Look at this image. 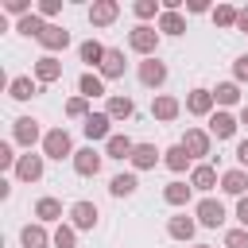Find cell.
<instances>
[{
	"mask_svg": "<svg viewBox=\"0 0 248 248\" xmlns=\"http://www.w3.org/2000/svg\"><path fill=\"white\" fill-rule=\"evenodd\" d=\"M43 155L46 159H74V143H70V132L66 128H50L46 136H43Z\"/></svg>",
	"mask_w": 248,
	"mask_h": 248,
	"instance_id": "1",
	"label": "cell"
},
{
	"mask_svg": "<svg viewBox=\"0 0 248 248\" xmlns=\"http://www.w3.org/2000/svg\"><path fill=\"white\" fill-rule=\"evenodd\" d=\"M128 46H132L136 54H143V58H155V50H159V31L147 27V23H140V27H132Z\"/></svg>",
	"mask_w": 248,
	"mask_h": 248,
	"instance_id": "2",
	"label": "cell"
},
{
	"mask_svg": "<svg viewBox=\"0 0 248 248\" xmlns=\"http://www.w3.org/2000/svg\"><path fill=\"white\" fill-rule=\"evenodd\" d=\"M108 124H112V116L108 112H89L85 116V124H81V132H85V140L93 143V140H112V132H108Z\"/></svg>",
	"mask_w": 248,
	"mask_h": 248,
	"instance_id": "3",
	"label": "cell"
},
{
	"mask_svg": "<svg viewBox=\"0 0 248 248\" xmlns=\"http://www.w3.org/2000/svg\"><path fill=\"white\" fill-rule=\"evenodd\" d=\"M12 140L19 143V147H35V140H39V120L35 116H19L16 124H12Z\"/></svg>",
	"mask_w": 248,
	"mask_h": 248,
	"instance_id": "4",
	"label": "cell"
},
{
	"mask_svg": "<svg viewBox=\"0 0 248 248\" xmlns=\"http://www.w3.org/2000/svg\"><path fill=\"white\" fill-rule=\"evenodd\" d=\"M43 159H46V155H31V151L19 155V163H16V178H19V182H39V178H43Z\"/></svg>",
	"mask_w": 248,
	"mask_h": 248,
	"instance_id": "5",
	"label": "cell"
},
{
	"mask_svg": "<svg viewBox=\"0 0 248 248\" xmlns=\"http://www.w3.org/2000/svg\"><path fill=\"white\" fill-rule=\"evenodd\" d=\"M194 213H198V225H205V229H217V225L225 221V205L213 202V198H202Z\"/></svg>",
	"mask_w": 248,
	"mask_h": 248,
	"instance_id": "6",
	"label": "cell"
},
{
	"mask_svg": "<svg viewBox=\"0 0 248 248\" xmlns=\"http://www.w3.org/2000/svg\"><path fill=\"white\" fill-rule=\"evenodd\" d=\"M140 81H143L147 89H159V85L167 81V66H163L159 58H143V62H140Z\"/></svg>",
	"mask_w": 248,
	"mask_h": 248,
	"instance_id": "7",
	"label": "cell"
},
{
	"mask_svg": "<svg viewBox=\"0 0 248 248\" xmlns=\"http://www.w3.org/2000/svg\"><path fill=\"white\" fill-rule=\"evenodd\" d=\"M213 105H217L213 89H194L186 97V112H194V116H213Z\"/></svg>",
	"mask_w": 248,
	"mask_h": 248,
	"instance_id": "8",
	"label": "cell"
},
{
	"mask_svg": "<svg viewBox=\"0 0 248 248\" xmlns=\"http://www.w3.org/2000/svg\"><path fill=\"white\" fill-rule=\"evenodd\" d=\"M182 147H186V155H190V159H202V155H209V132H202V128H186V136H182Z\"/></svg>",
	"mask_w": 248,
	"mask_h": 248,
	"instance_id": "9",
	"label": "cell"
},
{
	"mask_svg": "<svg viewBox=\"0 0 248 248\" xmlns=\"http://www.w3.org/2000/svg\"><path fill=\"white\" fill-rule=\"evenodd\" d=\"M116 16H120V4H116V0H97V4L89 8V23H93V27H108Z\"/></svg>",
	"mask_w": 248,
	"mask_h": 248,
	"instance_id": "10",
	"label": "cell"
},
{
	"mask_svg": "<svg viewBox=\"0 0 248 248\" xmlns=\"http://www.w3.org/2000/svg\"><path fill=\"white\" fill-rule=\"evenodd\" d=\"M209 136H217V140H232V136H236V116L225 112V108L213 112V116H209Z\"/></svg>",
	"mask_w": 248,
	"mask_h": 248,
	"instance_id": "11",
	"label": "cell"
},
{
	"mask_svg": "<svg viewBox=\"0 0 248 248\" xmlns=\"http://www.w3.org/2000/svg\"><path fill=\"white\" fill-rule=\"evenodd\" d=\"M74 170H78L81 178H93V174L101 170V155H97L93 147H81V151H74Z\"/></svg>",
	"mask_w": 248,
	"mask_h": 248,
	"instance_id": "12",
	"label": "cell"
},
{
	"mask_svg": "<svg viewBox=\"0 0 248 248\" xmlns=\"http://www.w3.org/2000/svg\"><path fill=\"white\" fill-rule=\"evenodd\" d=\"M70 225L74 229H93L97 225V205L93 202H74L70 205Z\"/></svg>",
	"mask_w": 248,
	"mask_h": 248,
	"instance_id": "13",
	"label": "cell"
},
{
	"mask_svg": "<svg viewBox=\"0 0 248 248\" xmlns=\"http://www.w3.org/2000/svg\"><path fill=\"white\" fill-rule=\"evenodd\" d=\"M58 78H62V62H58L54 54H43V58L35 62V81L50 85V81H58Z\"/></svg>",
	"mask_w": 248,
	"mask_h": 248,
	"instance_id": "14",
	"label": "cell"
},
{
	"mask_svg": "<svg viewBox=\"0 0 248 248\" xmlns=\"http://www.w3.org/2000/svg\"><path fill=\"white\" fill-rule=\"evenodd\" d=\"M182 112V105H178V97H170V93H159L155 101H151V116L155 120H174Z\"/></svg>",
	"mask_w": 248,
	"mask_h": 248,
	"instance_id": "15",
	"label": "cell"
},
{
	"mask_svg": "<svg viewBox=\"0 0 248 248\" xmlns=\"http://www.w3.org/2000/svg\"><path fill=\"white\" fill-rule=\"evenodd\" d=\"M221 190L232 194V198H244L248 194V170H240V167L236 170H225L221 174Z\"/></svg>",
	"mask_w": 248,
	"mask_h": 248,
	"instance_id": "16",
	"label": "cell"
},
{
	"mask_svg": "<svg viewBox=\"0 0 248 248\" xmlns=\"http://www.w3.org/2000/svg\"><path fill=\"white\" fill-rule=\"evenodd\" d=\"M39 43H43L46 50H66V46H70V31L58 27V23H46V31L39 35Z\"/></svg>",
	"mask_w": 248,
	"mask_h": 248,
	"instance_id": "17",
	"label": "cell"
},
{
	"mask_svg": "<svg viewBox=\"0 0 248 248\" xmlns=\"http://www.w3.org/2000/svg\"><path fill=\"white\" fill-rule=\"evenodd\" d=\"M167 232H170L174 240H190V236L198 232V221H194V217H186V213H178V217H170V221H167Z\"/></svg>",
	"mask_w": 248,
	"mask_h": 248,
	"instance_id": "18",
	"label": "cell"
},
{
	"mask_svg": "<svg viewBox=\"0 0 248 248\" xmlns=\"http://www.w3.org/2000/svg\"><path fill=\"white\" fill-rule=\"evenodd\" d=\"M101 78H124V50H116V46H108V54H105V62H101Z\"/></svg>",
	"mask_w": 248,
	"mask_h": 248,
	"instance_id": "19",
	"label": "cell"
},
{
	"mask_svg": "<svg viewBox=\"0 0 248 248\" xmlns=\"http://www.w3.org/2000/svg\"><path fill=\"white\" fill-rule=\"evenodd\" d=\"M155 163H159L155 143H136V151H132V167H136V170H151Z\"/></svg>",
	"mask_w": 248,
	"mask_h": 248,
	"instance_id": "20",
	"label": "cell"
},
{
	"mask_svg": "<svg viewBox=\"0 0 248 248\" xmlns=\"http://www.w3.org/2000/svg\"><path fill=\"white\" fill-rule=\"evenodd\" d=\"M35 217H39V225L62 221V202H58V198H39V202H35Z\"/></svg>",
	"mask_w": 248,
	"mask_h": 248,
	"instance_id": "21",
	"label": "cell"
},
{
	"mask_svg": "<svg viewBox=\"0 0 248 248\" xmlns=\"http://www.w3.org/2000/svg\"><path fill=\"white\" fill-rule=\"evenodd\" d=\"M19 240H23V248H46V244H54V236H46L43 225H23Z\"/></svg>",
	"mask_w": 248,
	"mask_h": 248,
	"instance_id": "22",
	"label": "cell"
},
{
	"mask_svg": "<svg viewBox=\"0 0 248 248\" xmlns=\"http://www.w3.org/2000/svg\"><path fill=\"white\" fill-rule=\"evenodd\" d=\"M132 151H136V143H132L128 136H112V140L105 143V155H108V159H132Z\"/></svg>",
	"mask_w": 248,
	"mask_h": 248,
	"instance_id": "23",
	"label": "cell"
},
{
	"mask_svg": "<svg viewBox=\"0 0 248 248\" xmlns=\"http://www.w3.org/2000/svg\"><path fill=\"white\" fill-rule=\"evenodd\" d=\"M190 190H194V186H186V182H167V186H163V202H167V205H186V202H190Z\"/></svg>",
	"mask_w": 248,
	"mask_h": 248,
	"instance_id": "24",
	"label": "cell"
},
{
	"mask_svg": "<svg viewBox=\"0 0 248 248\" xmlns=\"http://www.w3.org/2000/svg\"><path fill=\"white\" fill-rule=\"evenodd\" d=\"M78 54H81V62H89V66H97V70H101V62H105L108 46H101L97 39H89V43H81V50H78Z\"/></svg>",
	"mask_w": 248,
	"mask_h": 248,
	"instance_id": "25",
	"label": "cell"
},
{
	"mask_svg": "<svg viewBox=\"0 0 248 248\" xmlns=\"http://www.w3.org/2000/svg\"><path fill=\"white\" fill-rule=\"evenodd\" d=\"M190 186H194V190H213V186H217V170H213V167H205V163H202V167H194Z\"/></svg>",
	"mask_w": 248,
	"mask_h": 248,
	"instance_id": "26",
	"label": "cell"
},
{
	"mask_svg": "<svg viewBox=\"0 0 248 248\" xmlns=\"http://www.w3.org/2000/svg\"><path fill=\"white\" fill-rule=\"evenodd\" d=\"M159 31H163V35H182V31H186V19H182L178 12H167V8H163V16H159Z\"/></svg>",
	"mask_w": 248,
	"mask_h": 248,
	"instance_id": "27",
	"label": "cell"
},
{
	"mask_svg": "<svg viewBox=\"0 0 248 248\" xmlns=\"http://www.w3.org/2000/svg\"><path fill=\"white\" fill-rule=\"evenodd\" d=\"M8 93H12V101H31L35 97V81L31 78H12L8 81Z\"/></svg>",
	"mask_w": 248,
	"mask_h": 248,
	"instance_id": "28",
	"label": "cell"
},
{
	"mask_svg": "<svg viewBox=\"0 0 248 248\" xmlns=\"http://www.w3.org/2000/svg\"><path fill=\"white\" fill-rule=\"evenodd\" d=\"M112 120H128L132 112H136V105H132V97H108V108H105Z\"/></svg>",
	"mask_w": 248,
	"mask_h": 248,
	"instance_id": "29",
	"label": "cell"
},
{
	"mask_svg": "<svg viewBox=\"0 0 248 248\" xmlns=\"http://www.w3.org/2000/svg\"><path fill=\"white\" fill-rule=\"evenodd\" d=\"M136 186H140L136 174H116V178L108 182V194H112V198H128V194H136Z\"/></svg>",
	"mask_w": 248,
	"mask_h": 248,
	"instance_id": "30",
	"label": "cell"
},
{
	"mask_svg": "<svg viewBox=\"0 0 248 248\" xmlns=\"http://www.w3.org/2000/svg\"><path fill=\"white\" fill-rule=\"evenodd\" d=\"M16 31H19V35H31V39H39V35L46 31V23H43V16H35V12H31V16H23V19L16 23Z\"/></svg>",
	"mask_w": 248,
	"mask_h": 248,
	"instance_id": "31",
	"label": "cell"
},
{
	"mask_svg": "<svg viewBox=\"0 0 248 248\" xmlns=\"http://www.w3.org/2000/svg\"><path fill=\"white\" fill-rule=\"evenodd\" d=\"M78 89H81L85 101H89V97H101V93H105V78H97V74H81Z\"/></svg>",
	"mask_w": 248,
	"mask_h": 248,
	"instance_id": "32",
	"label": "cell"
},
{
	"mask_svg": "<svg viewBox=\"0 0 248 248\" xmlns=\"http://www.w3.org/2000/svg\"><path fill=\"white\" fill-rule=\"evenodd\" d=\"M163 163H167L170 170H186L190 155H186V147H182V143H174V147H167V151H163Z\"/></svg>",
	"mask_w": 248,
	"mask_h": 248,
	"instance_id": "33",
	"label": "cell"
},
{
	"mask_svg": "<svg viewBox=\"0 0 248 248\" xmlns=\"http://www.w3.org/2000/svg\"><path fill=\"white\" fill-rule=\"evenodd\" d=\"M236 19H240V12H236L232 4H217V8H213V23H217V27H236Z\"/></svg>",
	"mask_w": 248,
	"mask_h": 248,
	"instance_id": "34",
	"label": "cell"
},
{
	"mask_svg": "<svg viewBox=\"0 0 248 248\" xmlns=\"http://www.w3.org/2000/svg\"><path fill=\"white\" fill-rule=\"evenodd\" d=\"M213 97H217V105H236L240 101V89H236V81H221L213 89Z\"/></svg>",
	"mask_w": 248,
	"mask_h": 248,
	"instance_id": "35",
	"label": "cell"
},
{
	"mask_svg": "<svg viewBox=\"0 0 248 248\" xmlns=\"http://www.w3.org/2000/svg\"><path fill=\"white\" fill-rule=\"evenodd\" d=\"M74 244H78L74 225H58V229H54V248H74Z\"/></svg>",
	"mask_w": 248,
	"mask_h": 248,
	"instance_id": "36",
	"label": "cell"
},
{
	"mask_svg": "<svg viewBox=\"0 0 248 248\" xmlns=\"http://www.w3.org/2000/svg\"><path fill=\"white\" fill-rule=\"evenodd\" d=\"M225 248H248V229H229L225 232Z\"/></svg>",
	"mask_w": 248,
	"mask_h": 248,
	"instance_id": "37",
	"label": "cell"
},
{
	"mask_svg": "<svg viewBox=\"0 0 248 248\" xmlns=\"http://www.w3.org/2000/svg\"><path fill=\"white\" fill-rule=\"evenodd\" d=\"M132 12H136L140 19H151V16H163V12L155 8V0H136V4H132Z\"/></svg>",
	"mask_w": 248,
	"mask_h": 248,
	"instance_id": "38",
	"label": "cell"
},
{
	"mask_svg": "<svg viewBox=\"0 0 248 248\" xmlns=\"http://www.w3.org/2000/svg\"><path fill=\"white\" fill-rule=\"evenodd\" d=\"M66 116H89V101L85 97H70L66 101Z\"/></svg>",
	"mask_w": 248,
	"mask_h": 248,
	"instance_id": "39",
	"label": "cell"
},
{
	"mask_svg": "<svg viewBox=\"0 0 248 248\" xmlns=\"http://www.w3.org/2000/svg\"><path fill=\"white\" fill-rule=\"evenodd\" d=\"M19 163V155H12V143H0V170H12Z\"/></svg>",
	"mask_w": 248,
	"mask_h": 248,
	"instance_id": "40",
	"label": "cell"
},
{
	"mask_svg": "<svg viewBox=\"0 0 248 248\" xmlns=\"http://www.w3.org/2000/svg\"><path fill=\"white\" fill-rule=\"evenodd\" d=\"M62 12V0H39V16L43 19H50V16H58Z\"/></svg>",
	"mask_w": 248,
	"mask_h": 248,
	"instance_id": "41",
	"label": "cell"
},
{
	"mask_svg": "<svg viewBox=\"0 0 248 248\" xmlns=\"http://www.w3.org/2000/svg\"><path fill=\"white\" fill-rule=\"evenodd\" d=\"M4 8H8L12 16H19V19H23V16H31V4H27V0H8Z\"/></svg>",
	"mask_w": 248,
	"mask_h": 248,
	"instance_id": "42",
	"label": "cell"
},
{
	"mask_svg": "<svg viewBox=\"0 0 248 248\" xmlns=\"http://www.w3.org/2000/svg\"><path fill=\"white\" fill-rule=\"evenodd\" d=\"M232 74H236V81H248V54H240L232 62Z\"/></svg>",
	"mask_w": 248,
	"mask_h": 248,
	"instance_id": "43",
	"label": "cell"
},
{
	"mask_svg": "<svg viewBox=\"0 0 248 248\" xmlns=\"http://www.w3.org/2000/svg\"><path fill=\"white\" fill-rule=\"evenodd\" d=\"M236 217H240V225L248 229V194H244V198L236 202Z\"/></svg>",
	"mask_w": 248,
	"mask_h": 248,
	"instance_id": "44",
	"label": "cell"
},
{
	"mask_svg": "<svg viewBox=\"0 0 248 248\" xmlns=\"http://www.w3.org/2000/svg\"><path fill=\"white\" fill-rule=\"evenodd\" d=\"M236 159H240V167H248V140L236 143Z\"/></svg>",
	"mask_w": 248,
	"mask_h": 248,
	"instance_id": "45",
	"label": "cell"
},
{
	"mask_svg": "<svg viewBox=\"0 0 248 248\" xmlns=\"http://www.w3.org/2000/svg\"><path fill=\"white\" fill-rule=\"evenodd\" d=\"M186 8H190V12H209V4H205V0H190Z\"/></svg>",
	"mask_w": 248,
	"mask_h": 248,
	"instance_id": "46",
	"label": "cell"
},
{
	"mask_svg": "<svg viewBox=\"0 0 248 248\" xmlns=\"http://www.w3.org/2000/svg\"><path fill=\"white\" fill-rule=\"evenodd\" d=\"M236 27H240V31H248V8L240 12V19H236Z\"/></svg>",
	"mask_w": 248,
	"mask_h": 248,
	"instance_id": "47",
	"label": "cell"
},
{
	"mask_svg": "<svg viewBox=\"0 0 248 248\" xmlns=\"http://www.w3.org/2000/svg\"><path fill=\"white\" fill-rule=\"evenodd\" d=\"M240 124H248V105H244V112H240Z\"/></svg>",
	"mask_w": 248,
	"mask_h": 248,
	"instance_id": "48",
	"label": "cell"
},
{
	"mask_svg": "<svg viewBox=\"0 0 248 248\" xmlns=\"http://www.w3.org/2000/svg\"><path fill=\"white\" fill-rule=\"evenodd\" d=\"M194 248H209V244H194Z\"/></svg>",
	"mask_w": 248,
	"mask_h": 248,
	"instance_id": "49",
	"label": "cell"
}]
</instances>
